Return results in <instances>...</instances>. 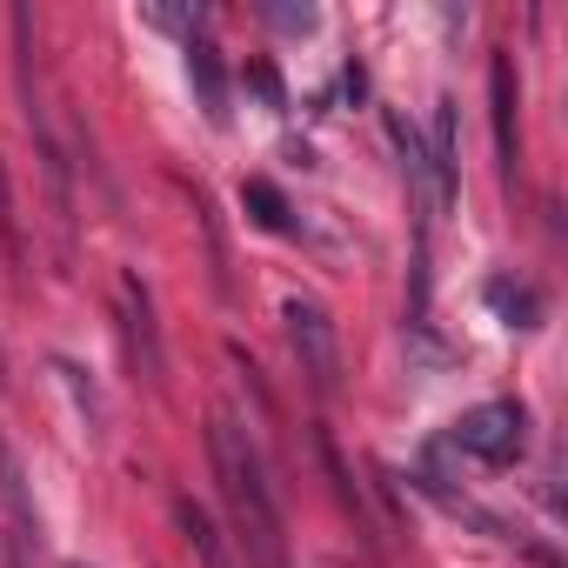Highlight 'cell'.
<instances>
[{"mask_svg":"<svg viewBox=\"0 0 568 568\" xmlns=\"http://www.w3.org/2000/svg\"><path fill=\"white\" fill-rule=\"evenodd\" d=\"M315 455H322V468H328V481H335V501L355 515V528H362V535H375V528H368V501H362V488H355V475H348L342 448L328 442V428H315Z\"/></svg>","mask_w":568,"mask_h":568,"instance_id":"cell-12","label":"cell"},{"mask_svg":"<svg viewBox=\"0 0 568 568\" xmlns=\"http://www.w3.org/2000/svg\"><path fill=\"white\" fill-rule=\"evenodd\" d=\"M0 395H8V355H0Z\"/></svg>","mask_w":568,"mask_h":568,"instance_id":"cell-18","label":"cell"},{"mask_svg":"<svg viewBox=\"0 0 568 568\" xmlns=\"http://www.w3.org/2000/svg\"><path fill=\"white\" fill-rule=\"evenodd\" d=\"M68 568H88V561H68Z\"/></svg>","mask_w":568,"mask_h":568,"instance_id":"cell-19","label":"cell"},{"mask_svg":"<svg viewBox=\"0 0 568 568\" xmlns=\"http://www.w3.org/2000/svg\"><path fill=\"white\" fill-rule=\"evenodd\" d=\"M448 442H455L462 455L488 462V468H508V462H521V448H528V408H521V402H481V408H468V415L448 428Z\"/></svg>","mask_w":568,"mask_h":568,"instance_id":"cell-3","label":"cell"},{"mask_svg":"<svg viewBox=\"0 0 568 568\" xmlns=\"http://www.w3.org/2000/svg\"><path fill=\"white\" fill-rule=\"evenodd\" d=\"M428 181H435V214H448L462 201V134H455V101H435V128H428Z\"/></svg>","mask_w":568,"mask_h":568,"instance_id":"cell-5","label":"cell"},{"mask_svg":"<svg viewBox=\"0 0 568 568\" xmlns=\"http://www.w3.org/2000/svg\"><path fill=\"white\" fill-rule=\"evenodd\" d=\"M481 295H488V308L501 315V328H541V295L528 288V281H508V274H495Z\"/></svg>","mask_w":568,"mask_h":568,"instance_id":"cell-10","label":"cell"},{"mask_svg":"<svg viewBox=\"0 0 568 568\" xmlns=\"http://www.w3.org/2000/svg\"><path fill=\"white\" fill-rule=\"evenodd\" d=\"M121 348H128V368L161 388L168 382V348H161V322H154V295L141 274H121Z\"/></svg>","mask_w":568,"mask_h":568,"instance_id":"cell-4","label":"cell"},{"mask_svg":"<svg viewBox=\"0 0 568 568\" xmlns=\"http://www.w3.org/2000/svg\"><path fill=\"white\" fill-rule=\"evenodd\" d=\"M174 528H181V541L194 548L201 568H234V555H227V541H221V528H214V515H207L201 501L174 495Z\"/></svg>","mask_w":568,"mask_h":568,"instance_id":"cell-8","label":"cell"},{"mask_svg":"<svg viewBox=\"0 0 568 568\" xmlns=\"http://www.w3.org/2000/svg\"><path fill=\"white\" fill-rule=\"evenodd\" d=\"M48 368H54V382H61V388L74 395V408L88 415V435H101V428H108V408H101V388H94V382H88V375H81V368L68 362V355H54Z\"/></svg>","mask_w":568,"mask_h":568,"instance_id":"cell-13","label":"cell"},{"mask_svg":"<svg viewBox=\"0 0 568 568\" xmlns=\"http://www.w3.org/2000/svg\"><path fill=\"white\" fill-rule=\"evenodd\" d=\"M0 247H8V267L21 274V221H14V187H8V174H0Z\"/></svg>","mask_w":568,"mask_h":568,"instance_id":"cell-14","label":"cell"},{"mask_svg":"<svg viewBox=\"0 0 568 568\" xmlns=\"http://www.w3.org/2000/svg\"><path fill=\"white\" fill-rule=\"evenodd\" d=\"M207 455H214V481L227 495V515H234V535H241L247 561L254 568H288V528H281V501H274V481L261 468L254 435L234 415H214L207 422Z\"/></svg>","mask_w":568,"mask_h":568,"instance_id":"cell-1","label":"cell"},{"mask_svg":"<svg viewBox=\"0 0 568 568\" xmlns=\"http://www.w3.org/2000/svg\"><path fill=\"white\" fill-rule=\"evenodd\" d=\"M281 34H315V8H308V0H302V8H288V0H274V8H261Z\"/></svg>","mask_w":568,"mask_h":568,"instance_id":"cell-16","label":"cell"},{"mask_svg":"<svg viewBox=\"0 0 568 568\" xmlns=\"http://www.w3.org/2000/svg\"><path fill=\"white\" fill-rule=\"evenodd\" d=\"M515 108H521V81H515V54L501 48V54L488 61V121H495V154H501V174H515V154H521Z\"/></svg>","mask_w":568,"mask_h":568,"instance_id":"cell-6","label":"cell"},{"mask_svg":"<svg viewBox=\"0 0 568 568\" xmlns=\"http://www.w3.org/2000/svg\"><path fill=\"white\" fill-rule=\"evenodd\" d=\"M0 501H8V515H14V541L41 555V515L28 501V475H21V462H14L8 442H0Z\"/></svg>","mask_w":568,"mask_h":568,"instance_id":"cell-9","label":"cell"},{"mask_svg":"<svg viewBox=\"0 0 568 568\" xmlns=\"http://www.w3.org/2000/svg\"><path fill=\"white\" fill-rule=\"evenodd\" d=\"M247 81H254V94H261L267 108H288V101H281V81H274V68H247Z\"/></svg>","mask_w":568,"mask_h":568,"instance_id":"cell-17","label":"cell"},{"mask_svg":"<svg viewBox=\"0 0 568 568\" xmlns=\"http://www.w3.org/2000/svg\"><path fill=\"white\" fill-rule=\"evenodd\" d=\"M241 207L254 214V227H267V234H295V207H288V194H281L274 181H241Z\"/></svg>","mask_w":568,"mask_h":568,"instance_id":"cell-11","label":"cell"},{"mask_svg":"<svg viewBox=\"0 0 568 568\" xmlns=\"http://www.w3.org/2000/svg\"><path fill=\"white\" fill-rule=\"evenodd\" d=\"M187 81H194V101L207 114V128H227V68H221V48L214 41H187Z\"/></svg>","mask_w":568,"mask_h":568,"instance_id":"cell-7","label":"cell"},{"mask_svg":"<svg viewBox=\"0 0 568 568\" xmlns=\"http://www.w3.org/2000/svg\"><path fill=\"white\" fill-rule=\"evenodd\" d=\"M281 322H288V348H295L308 388L315 395H335V382H342V342H335L328 308L308 302V295H288V302H281Z\"/></svg>","mask_w":568,"mask_h":568,"instance_id":"cell-2","label":"cell"},{"mask_svg":"<svg viewBox=\"0 0 568 568\" xmlns=\"http://www.w3.org/2000/svg\"><path fill=\"white\" fill-rule=\"evenodd\" d=\"M141 21H148V28H161V34H187V41H194L201 8H141Z\"/></svg>","mask_w":568,"mask_h":568,"instance_id":"cell-15","label":"cell"}]
</instances>
